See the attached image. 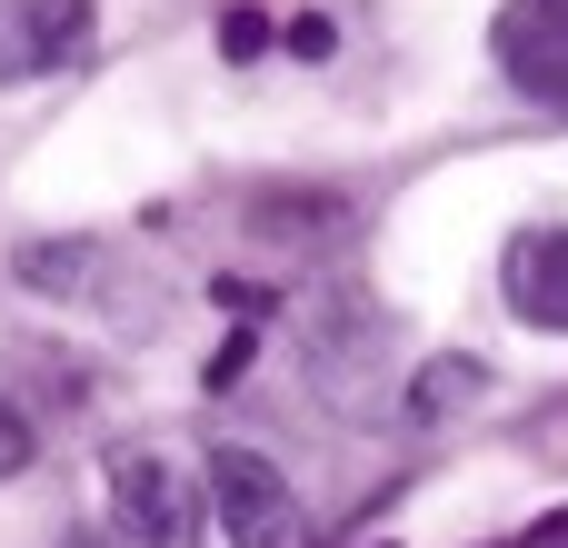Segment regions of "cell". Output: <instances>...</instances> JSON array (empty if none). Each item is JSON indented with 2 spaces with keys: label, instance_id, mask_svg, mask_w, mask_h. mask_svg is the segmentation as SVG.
Here are the masks:
<instances>
[{
  "label": "cell",
  "instance_id": "3",
  "mask_svg": "<svg viewBox=\"0 0 568 548\" xmlns=\"http://www.w3.org/2000/svg\"><path fill=\"white\" fill-rule=\"evenodd\" d=\"M90 10L100 0H0V90L70 70L90 50Z\"/></svg>",
  "mask_w": 568,
  "mask_h": 548
},
{
  "label": "cell",
  "instance_id": "2",
  "mask_svg": "<svg viewBox=\"0 0 568 548\" xmlns=\"http://www.w3.org/2000/svg\"><path fill=\"white\" fill-rule=\"evenodd\" d=\"M110 509L140 548H200V519H210L160 449H110Z\"/></svg>",
  "mask_w": 568,
  "mask_h": 548
},
{
  "label": "cell",
  "instance_id": "13",
  "mask_svg": "<svg viewBox=\"0 0 568 548\" xmlns=\"http://www.w3.org/2000/svg\"><path fill=\"white\" fill-rule=\"evenodd\" d=\"M30 449H40V439H30V419L0 399V479H20V469H30Z\"/></svg>",
  "mask_w": 568,
  "mask_h": 548
},
{
  "label": "cell",
  "instance_id": "8",
  "mask_svg": "<svg viewBox=\"0 0 568 548\" xmlns=\"http://www.w3.org/2000/svg\"><path fill=\"white\" fill-rule=\"evenodd\" d=\"M250 220H260V230H270V240H329V230H339V220H349V210H339V200H329V190H270V200H260V210H250Z\"/></svg>",
  "mask_w": 568,
  "mask_h": 548
},
{
  "label": "cell",
  "instance_id": "11",
  "mask_svg": "<svg viewBox=\"0 0 568 548\" xmlns=\"http://www.w3.org/2000/svg\"><path fill=\"white\" fill-rule=\"evenodd\" d=\"M250 359H260V339H250V329H230V339H220V359H210L200 379H210V389H240V379H250Z\"/></svg>",
  "mask_w": 568,
  "mask_h": 548
},
{
  "label": "cell",
  "instance_id": "12",
  "mask_svg": "<svg viewBox=\"0 0 568 548\" xmlns=\"http://www.w3.org/2000/svg\"><path fill=\"white\" fill-rule=\"evenodd\" d=\"M280 40H290L300 60H329V50H339V30H329V10H300V20H290Z\"/></svg>",
  "mask_w": 568,
  "mask_h": 548
},
{
  "label": "cell",
  "instance_id": "9",
  "mask_svg": "<svg viewBox=\"0 0 568 548\" xmlns=\"http://www.w3.org/2000/svg\"><path fill=\"white\" fill-rule=\"evenodd\" d=\"M489 389V369L479 359H429L419 369V389H409V419H449V409H469Z\"/></svg>",
  "mask_w": 568,
  "mask_h": 548
},
{
  "label": "cell",
  "instance_id": "4",
  "mask_svg": "<svg viewBox=\"0 0 568 548\" xmlns=\"http://www.w3.org/2000/svg\"><path fill=\"white\" fill-rule=\"evenodd\" d=\"M499 70L529 100L568 110V0H509L499 10Z\"/></svg>",
  "mask_w": 568,
  "mask_h": 548
},
{
  "label": "cell",
  "instance_id": "10",
  "mask_svg": "<svg viewBox=\"0 0 568 548\" xmlns=\"http://www.w3.org/2000/svg\"><path fill=\"white\" fill-rule=\"evenodd\" d=\"M260 50H270V20H260L250 0H240V10H220V60H260Z\"/></svg>",
  "mask_w": 568,
  "mask_h": 548
},
{
  "label": "cell",
  "instance_id": "1",
  "mask_svg": "<svg viewBox=\"0 0 568 548\" xmlns=\"http://www.w3.org/2000/svg\"><path fill=\"white\" fill-rule=\"evenodd\" d=\"M210 519L230 548H310L300 489L260 459V449H210Z\"/></svg>",
  "mask_w": 568,
  "mask_h": 548
},
{
  "label": "cell",
  "instance_id": "7",
  "mask_svg": "<svg viewBox=\"0 0 568 548\" xmlns=\"http://www.w3.org/2000/svg\"><path fill=\"white\" fill-rule=\"evenodd\" d=\"M90 270H100V240H20L10 250V280L40 290V300H80Z\"/></svg>",
  "mask_w": 568,
  "mask_h": 548
},
{
  "label": "cell",
  "instance_id": "14",
  "mask_svg": "<svg viewBox=\"0 0 568 548\" xmlns=\"http://www.w3.org/2000/svg\"><path fill=\"white\" fill-rule=\"evenodd\" d=\"M379 548H389V539H379Z\"/></svg>",
  "mask_w": 568,
  "mask_h": 548
},
{
  "label": "cell",
  "instance_id": "5",
  "mask_svg": "<svg viewBox=\"0 0 568 548\" xmlns=\"http://www.w3.org/2000/svg\"><path fill=\"white\" fill-rule=\"evenodd\" d=\"M389 339V319L359 300V290H329L320 309H310V379L339 399V409H359V379H349V359H369Z\"/></svg>",
  "mask_w": 568,
  "mask_h": 548
},
{
  "label": "cell",
  "instance_id": "6",
  "mask_svg": "<svg viewBox=\"0 0 568 548\" xmlns=\"http://www.w3.org/2000/svg\"><path fill=\"white\" fill-rule=\"evenodd\" d=\"M509 309L529 329H568V230H539L509 250Z\"/></svg>",
  "mask_w": 568,
  "mask_h": 548
}]
</instances>
